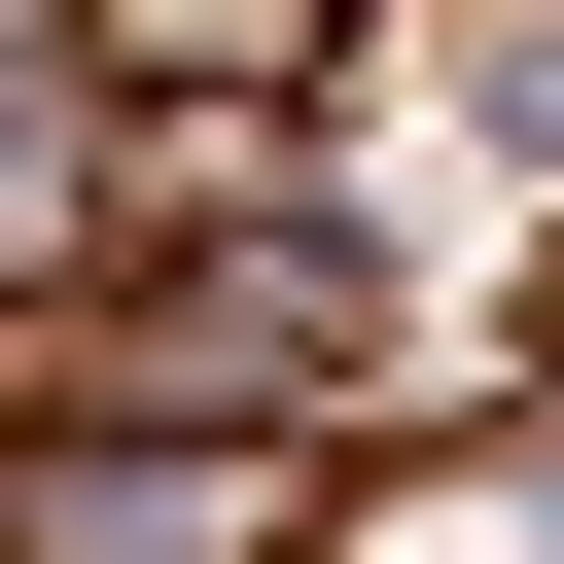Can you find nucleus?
Wrapping results in <instances>:
<instances>
[{
	"label": "nucleus",
	"mask_w": 564,
	"mask_h": 564,
	"mask_svg": "<svg viewBox=\"0 0 564 564\" xmlns=\"http://www.w3.org/2000/svg\"><path fill=\"white\" fill-rule=\"evenodd\" d=\"M0 564H317V458H212V423H35V458H0Z\"/></svg>",
	"instance_id": "obj_1"
}]
</instances>
